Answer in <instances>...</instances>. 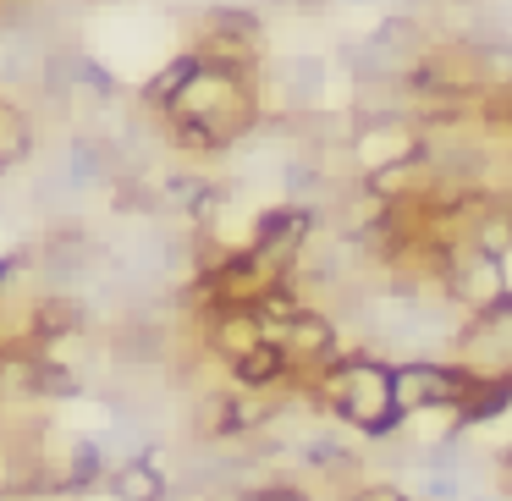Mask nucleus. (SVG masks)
I'll use <instances>...</instances> for the list:
<instances>
[{
    "label": "nucleus",
    "mask_w": 512,
    "mask_h": 501,
    "mask_svg": "<svg viewBox=\"0 0 512 501\" xmlns=\"http://www.w3.org/2000/svg\"><path fill=\"white\" fill-rule=\"evenodd\" d=\"M270 78L287 89V111H314V105H320V89H325V61L287 56V61L270 67Z\"/></svg>",
    "instance_id": "6"
},
{
    "label": "nucleus",
    "mask_w": 512,
    "mask_h": 501,
    "mask_svg": "<svg viewBox=\"0 0 512 501\" xmlns=\"http://www.w3.org/2000/svg\"><path fill=\"white\" fill-rule=\"evenodd\" d=\"M61 468H67V496H89V490H100L105 479H111V457H105V441H94V435L72 441V457H67Z\"/></svg>",
    "instance_id": "7"
},
{
    "label": "nucleus",
    "mask_w": 512,
    "mask_h": 501,
    "mask_svg": "<svg viewBox=\"0 0 512 501\" xmlns=\"http://www.w3.org/2000/svg\"><path fill=\"white\" fill-rule=\"evenodd\" d=\"M34 149H39L34 116H28L12 94H0V177H6V171H17V166H28V160H34Z\"/></svg>",
    "instance_id": "4"
},
{
    "label": "nucleus",
    "mask_w": 512,
    "mask_h": 501,
    "mask_svg": "<svg viewBox=\"0 0 512 501\" xmlns=\"http://www.w3.org/2000/svg\"><path fill=\"white\" fill-rule=\"evenodd\" d=\"M226 369H232V380H237L243 391H276L298 364H292V353L276 342V336H259V342L248 347V353H237Z\"/></svg>",
    "instance_id": "3"
},
{
    "label": "nucleus",
    "mask_w": 512,
    "mask_h": 501,
    "mask_svg": "<svg viewBox=\"0 0 512 501\" xmlns=\"http://www.w3.org/2000/svg\"><path fill=\"white\" fill-rule=\"evenodd\" d=\"M199 56H226V61H265V23L259 12L237 0H215L193 17V45Z\"/></svg>",
    "instance_id": "2"
},
{
    "label": "nucleus",
    "mask_w": 512,
    "mask_h": 501,
    "mask_svg": "<svg viewBox=\"0 0 512 501\" xmlns=\"http://www.w3.org/2000/svg\"><path fill=\"white\" fill-rule=\"evenodd\" d=\"M501 479H507V490H512V452L501 457Z\"/></svg>",
    "instance_id": "11"
},
{
    "label": "nucleus",
    "mask_w": 512,
    "mask_h": 501,
    "mask_svg": "<svg viewBox=\"0 0 512 501\" xmlns=\"http://www.w3.org/2000/svg\"><path fill=\"white\" fill-rule=\"evenodd\" d=\"M23 270H34V248H12V254H0V292L12 287Z\"/></svg>",
    "instance_id": "10"
},
{
    "label": "nucleus",
    "mask_w": 512,
    "mask_h": 501,
    "mask_svg": "<svg viewBox=\"0 0 512 501\" xmlns=\"http://www.w3.org/2000/svg\"><path fill=\"white\" fill-rule=\"evenodd\" d=\"M105 485H111L122 501H166L171 496V479L160 474V457L155 452L127 457L122 468H111V479H105Z\"/></svg>",
    "instance_id": "5"
},
{
    "label": "nucleus",
    "mask_w": 512,
    "mask_h": 501,
    "mask_svg": "<svg viewBox=\"0 0 512 501\" xmlns=\"http://www.w3.org/2000/svg\"><path fill=\"white\" fill-rule=\"evenodd\" d=\"M243 501H309L298 485H287V479H270V485H254L243 490Z\"/></svg>",
    "instance_id": "9"
},
{
    "label": "nucleus",
    "mask_w": 512,
    "mask_h": 501,
    "mask_svg": "<svg viewBox=\"0 0 512 501\" xmlns=\"http://www.w3.org/2000/svg\"><path fill=\"white\" fill-rule=\"evenodd\" d=\"M259 67L265 61H226V56H199L193 78L182 83V94L155 116L171 149L182 155H226L248 133H259L265 122V100H259Z\"/></svg>",
    "instance_id": "1"
},
{
    "label": "nucleus",
    "mask_w": 512,
    "mask_h": 501,
    "mask_svg": "<svg viewBox=\"0 0 512 501\" xmlns=\"http://www.w3.org/2000/svg\"><path fill=\"white\" fill-rule=\"evenodd\" d=\"M193 67H199V50H182V56H171L166 67L155 72V78H144V89H138V105H144L149 116H160L171 100L182 94V83L193 78Z\"/></svg>",
    "instance_id": "8"
}]
</instances>
